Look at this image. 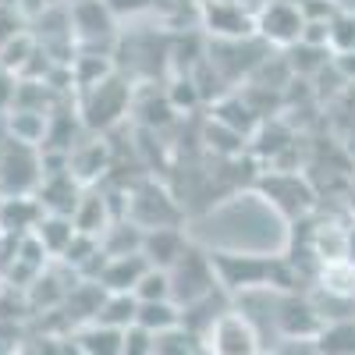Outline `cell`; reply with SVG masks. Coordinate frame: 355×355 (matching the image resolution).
<instances>
[{
  "mask_svg": "<svg viewBox=\"0 0 355 355\" xmlns=\"http://www.w3.org/2000/svg\"><path fill=\"white\" fill-rule=\"evenodd\" d=\"M196 100H199V93H196V82L192 78H178L174 82V89H171V110H182V103H189V107H196Z\"/></svg>",
  "mask_w": 355,
  "mask_h": 355,
  "instance_id": "31",
  "label": "cell"
},
{
  "mask_svg": "<svg viewBox=\"0 0 355 355\" xmlns=\"http://www.w3.org/2000/svg\"><path fill=\"white\" fill-rule=\"evenodd\" d=\"M214 121L224 125V128H231L234 135L249 139V135L259 128V114H256L242 96H227V100H220V103L214 107Z\"/></svg>",
  "mask_w": 355,
  "mask_h": 355,
  "instance_id": "20",
  "label": "cell"
},
{
  "mask_svg": "<svg viewBox=\"0 0 355 355\" xmlns=\"http://www.w3.org/2000/svg\"><path fill=\"white\" fill-rule=\"evenodd\" d=\"M217 284L224 291H252V288H295L299 274L288 259L266 256H239V252H210Z\"/></svg>",
  "mask_w": 355,
  "mask_h": 355,
  "instance_id": "1",
  "label": "cell"
},
{
  "mask_svg": "<svg viewBox=\"0 0 355 355\" xmlns=\"http://www.w3.org/2000/svg\"><path fill=\"white\" fill-rule=\"evenodd\" d=\"M43 182V157L28 146L11 142L0 150V199H25L36 196Z\"/></svg>",
  "mask_w": 355,
  "mask_h": 355,
  "instance_id": "4",
  "label": "cell"
},
{
  "mask_svg": "<svg viewBox=\"0 0 355 355\" xmlns=\"http://www.w3.org/2000/svg\"><path fill=\"white\" fill-rule=\"evenodd\" d=\"M68 18H71V36L85 50H100V43L107 46L114 40L117 15L107 8V0H82V4L68 8Z\"/></svg>",
  "mask_w": 355,
  "mask_h": 355,
  "instance_id": "8",
  "label": "cell"
},
{
  "mask_svg": "<svg viewBox=\"0 0 355 355\" xmlns=\"http://www.w3.org/2000/svg\"><path fill=\"white\" fill-rule=\"evenodd\" d=\"M82 185L71 178V171H46L43 182L36 189V199L43 206V214H57V217H71L75 206L82 199Z\"/></svg>",
  "mask_w": 355,
  "mask_h": 355,
  "instance_id": "11",
  "label": "cell"
},
{
  "mask_svg": "<svg viewBox=\"0 0 355 355\" xmlns=\"http://www.w3.org/2000/svg\"><path fill=\"white\" fill-rule=\"evenodd\" d=\"M334 64H338V71H341L345 78H355V53H341V57H334Z\"/></svg>",
  "mask_w": 355,
  "mask_h": 355,
  "instance_id": "34",
  "label": "cell"
},
{
  "mask_svg": "<svg viewBox=\"0 0 355 355\" xmlns=\"http://www.w3.org/2000/svg\"><path fill=\"white\" fill-rule=\"evenodd\" d=\"M75 348L78 355H121L125 331L103 327V323H82L75 331Z\"/></svg>",
  "mask_w": 355,
  "mask_h": 355,
  "instance_id": "17",
  "label": "cell"
},
{
  "mask_svg": "<svg viewBox=\"0 0 355 355\" xmlns=\"http://www.w3.org/2000/svg\"><path fill=\"white\" fill-rule=\"evenodd\" d=\"M146 270H150V263H146L142 252H135V256H114V259H107V266H103V274H100L96 284L107 295H132Z\"/></svg>",
  "mask_w": 355,
  "mask_h": 355,
  "instance_id": "15",
  "label": "cell"
},
{
  "mask_svg": "<svg viewBox=\"0 0 355 355\" xmlns=\"http://www.w3.org/2000/svg\"><path fill=\"white\" fill-rule=\"evenodd\" d=\"M121 220H132L135 227L142 231H157V227H178V220H182V210L174 206V199L153 185V182H146L139 189L128 192V210Z\"/></svg>",
  "mask_w": 355,
  "mask_h": 355,
  "instance_id": "5",
  "label": "cell"
},
{
  "mask_svg": "<svg viewBox=\"0 0 355 355\" xmlns=\"http://www.w3.org/2000/svg\"><path fill=\"white\" fill-rule=\"evenodd\" d=\"M306 33V15L299 4L291 0H274V4H263L256 15V36L263 43L274 46H299Z\"/></svg>",
  "mask_w": 355,
  "mask_h": 355,
  "instance_id": "6",
  "label": "cell"
},
{
  "mask_svg": "<svg viewBox=\"0 0 355 355\" xmlns=\"http://www.w3.org/2000/svg\"><path fill=\"white\" fill-rule=\"evenodd\" d=\"M316 355H355V320H331L316 338Z\"/></svg>",
  "mask_w": 355,
  "mask_h": 355,
  "instance_id": "24",
  "label": "cell"
},
{
  "mask_svg": "<svg viewBox=\"0 0 355 355\" xmlns=\"http://www.w3.org/2000/svg\"><path fill=\"white\" fill-rule=\"evenodd\" d=\"M259 189L274 199V206L284 217H302L309 206H313V189L306 185V178L299 174H270L263 178Z\"/></svg>",
  "mask_w": 355,
  "mask_h": 355,
  "instance_id": "12",
  "label": "cell"
},
{
  "mask_svg": "<svg viewBox=\"0 0 355 355\" xmlns=\"http://www.w3.org/2000/svg\"><path fill=\"white\" fill-rule=\"evenodd\" d=\"M71 224L78 234H85V239H103V231L114 224V214H110V199L103 192H93V189H85L78 206H75V214H71Z\"/></svg>",
  "mask_w": 355,
  "mask_h": 355,
  "instance_id": "14",
  "label": "cell"
},
{
  "mask_svg": "<svg viewBox=\"0 0 355 355\" xmlns=\"http://www.w3.org/2000/svg\"><path fill=\"white\" fill-rule=\"evenodd\" d=\"M46 125H50V117L40 114V110H8V135H11V142L28 146V150H36V146L46 142Z\"/></svg>",
  "mask_w": 355,
  "mask_h": 355,
  "instance_id": "19",
  "label": "cell"
},
{
  "mask_svg": "<svg viewBox=\"0 0 355 355\" xmlns=\"http://www.w3.org/2000/svg\"><path fill=\"white\" fill-rule=\"evenodd\" d=\"M121 355H153V334H146L139 327H128L125 331V348Z\"/></svg>",
  "mask_w": 355,
  "mask_h": 355,
  "instance_id": "30",
  "label": "cell"
},
{
  "mask_svg": "<svg viewBox=\"0 0 355 355\" xmlns=\"http://www.w3.org/2000/svg\"><path fill=\"white\" fill-rule=\"evenodd\" d=\"M50 4H53V0H50Z\"/></svg>",
  "mask_w": 355,
  "mask_h": 355,
  "instance_id": "37",
  "label": "cell"
},
{
  "mask_svg": "<svg viewBox=\"0 0 355 355\" xmlns=\"http://www.w3.org/2000/svg\"><path fill=\"white\" fill-rule=\"evenodd\" d=\"M15 93H18V75L0 68V110H11L15 107Z\"/></svg>",
  "mask_w": 355,
  "mask_h": 355,
  "instance_id": "32",
  "label": "cell"
},
{
  "mask_svg": "<svg viewBox=\"0 0 355 355\" xmlns=\"http://www.w3.org/2000/svg\"><path fill=\"white\" fill-rule=\"evenodd\" d=\"M36 234V242L46 249V256H57L61 259L64 256V249L75 242V224H71V217H57V214H43V220H40V227L33 231Z\"/></svg>",
  "mask_w": 355,
  "mask_h": 355,
  "instance_id": "21",
  "label": "cell"
},
{
  "mask_svg": "<svg viewBox=\"0 0 355 355\" xmlns=\"http://www.w3.org/2000/svg\"><path fill=\"white\" fill-rule=\"evenodd\" d=\"M135 327L146 331V334H167L174 327H182V306L178 302H139V313H135Z\"/></svg>",
  "mask_w": 355,
  "mask_h": 355,
  "instance_id": "18",
  "label": "cell"
},
{
  "mask_svg": "<svg viewBox=\"0 0 355 355\" xmlns=\"http://www.w3.org/2000/svg\"><path fill=\"white\" fill-rule=\"evenodd\" d=\"M167 277H171V299L182 309H192L206 299H214V291L220 288L217 274H214V263H210V252L192 249V245L167 270Z\"/></svg>",
  "mask_w": 355,
  "mask_h": 355,
  "instance_id": "2",
  "label": "cell"
},
{
  "mask_svg": "<svg viewBox=\"0 0 355 355\" xmlns=\"http://www.w3.org/2000/svg\"><path fill=\"white\" fill-rule=\"evenodd\" d=\"M327 46L334 50V57L355 53V11L341 8V11L331 18V43H327Z\"/></svg>",
  "mask_w": 355,
  "mask_h": 355,
  "instance_id": "27",
  "label": "cell"
},
{
  "mask_svg": "<svg viewBox=\"0 0 355 355\" xmlns=\"http://www.w3.org/2000/svg\"><path fill=\"white\" fill-rule=\"evenodd\" d=\"M189 242L182 227H157V231H142V256L157 270H171V266L185 256Z\"/></svg>",
  "mask_w": 355,
  "mask_h": 355,
  "instance_id": "13",
  "label": "cell"
},
{
  "mask_svg": "<svg viewBox=\"0 0 355 355\" xmlns=\"http://www.w3.org/2000/svg\"><path fill=\"white\" fill-rule=\"evenodd\" d=\"M135 299L139 302H167L171 299V277H167V270H157V266H150V270L142 274V281L135 284ZM174 302V299H171Z\"/></svg>",
  "mask_w": 355,
  "mask_h": 355,
  "instance_id": "28",
  "label": "cell"
},
{
  "mask_svg": "<svg viewBox=\"0 0 355 355\" xmlns=\"http://www.w3.org/2000/svg\"><path fill=\"white\" fill-rule=\"evenodd\" d=\"M202 341L189 327H174L160 338H153V355H199Z\"/></svg>",
  "mask_w": 355,
  "mask_h": 355,
  "instance_id": "26",
  "label": "cell"
},
{
  "mask_svg": "<svg viewBox=\"0 0 355 355\" xmlns=\"http://www.w3.org/2000/svg\"><path fill=\"white\" fill-rule=\"evenodd\" d=\"M125 107H128V85L117 75L85 89V100H82V114L89 128H110L117 117H125Z\"/></svg>",
  "mask_w": 355,
  "mask_h": 355,
  "instance_id": "9",
  "label": "cell"
},
{
  "mask_svg": "<svg viewBox=\"0 0 355 355\" xmlns=\"http://www.w3.org/2000/svg\"><path fill=\"white\" fill-rule=\"evenodd\" d=\"M202 25L217 43H242L256 36V15L239 0H202Z\"/></svg>",
  "mask_w": 355,
  "mask_h": 355,
  "instance_id": "7",
  "label": "cell"
},
{
  "mask_svg": "<svg viewBox=\"0 0 355 355\" xmlns=\"http://www.w3.org/2000/svg\"><path fill=\"white\" fill-rule=\"evenodd\" d=\"M68 171H71V178L82 189L93 185L96 174L107 171V146L103 142H89V146H82V150L68 153Z\"/></svg>",
  "mask_w": 355,
  "mask_h": 355,
  "instance_id": "22",
  "label": "cell"
},
{
  "mask_svg": "<svg viewBox=\"0 0 355 355\" xmlns=\"http://www.w3.org/2000/svg\"><path fill=\"white\" fill-rule=\"evenodd\" d=\"M345 263L355 266V224L345 231Z\"/></svg>",
  "mask_w": 355,
  "mask_h": 355,
  "instance_id": "35",
  "label": "cell"
},
{
  "mask_svg": "<svg viewBox=\"0 0 355 355\" xmlns=\"http://www.w3.org/2000/svg\"><path fill=\"white\" fill-rule=\"evenodd\" d=\"M21 25H25V18H21L15 8L0 4V46L11 43V40H18V36H21Z\"/></svg>",
  "mask_w": 355,
  "mask_h": 355,
  "instance_id": "29",
  "label": "cell"
},
{
  "mask_svg": "<svg viewBox=\"0 0 355 355\" xmlns=\"http://www.w3.org/2000/svg\"><path fill=\"white\" fill-rule=\"evenodd\" d=\"M43 220V206L36 196H25V199H0V231L15 234V239H25L33 234Z\"/></svg>",
  "mask_w": 355,
  "mask_h": 355,
  "instance_id": "16",
  "label": "cell"
},
{
  "mask_svg": "<svg viewBox=\"0 0 355 355\" xmlns=\"http://www.w3.org/2000/svg\"><path fill=\"white\" fill-rule=\"evenodd\" d=\"M135 313H139L135 295H107L93 323H103V327H114V331H128V327H135Z\"/></svg>",
  "mask_w": 355,
  "mask_h": 355,
  "instance_id": "25",
  "label": "cell"
},
{
  "mask_svg": "<svg viewBox=\"0 0 355 355\" xmlns=\"http://www.w3.org/2000/svg\"><path fill=\"white\" fill-rule=\"evenodd\" d=\"M323 327H327V316H323L320 306H313L309 299L288 295L277 306V331H281L284 341H316Z\"/></svg>",
  "mask_w": 355,
  "mask_h": 355,
  "instance_id": "10",
  "label": "cell"
},
{
  "mask_svg": "<svg viewBox=\"0 0 355 355\" xmlns=\"http://www.w3.org/2000/svg\"><path fill=\"white\" fill-rule=\"evenodd\" d=\"M153 0H107V8L114 15H135V11H146Z\"/></svg>",
  "mask_w": 355,
  "mask_h": 355,
  "instance_id": "33",
  "label": "cell"
},
{
  "mask_svg": "<svg viewBox=\"0 0 355 355\" xmlns=\"http://www.w3.org/2000/svg\"><path fill=\"white\" fill-rule=\"evenodd\" d=\"M100 249L114 259V256H135L142 252V227H135L132 220H114L103 239H100Z\"/></svg>",
  "mask_w": 355,
  "mask_h": 355,
  "instance_id": "23",
  "label": "cell"
},
{
  "mask_svg": "<svg viewBox=\"0 0 355 355\" xmlns=\"http://www.w3.org/2000/svg\"><path fill=\"white\" fill-rule=\"evenodd\" d=\"M206 355H263V341L256 323L242 309H224L202 334Z\"/></svg>",
  "mask_w": 355,
  "mask_h": 355,
  "instance_id": "3",
  "label": "cell"
},
{
  "mask_svg": "<svg viewBox=\"0 0 355 355\" xmlns=\"http://www.w3.org/2000/svg\"><path fill=\"white\" fill-rule=\"evenodd\" d=\"M0 4H8V8H15V0H0Z\"/></svg>",
  "mask_w": 355,
  "mask_h": 355,
  "instance_id": "36",
  "label": "cell"
}]
</instances>
